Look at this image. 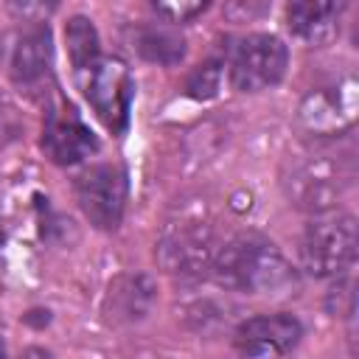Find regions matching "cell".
<instances>
[{
    "label": "cell",
    "instance_id": "1",
    "mask_svg": "<svg viewBox=\"0 0 359 359\" xmlns=\"http://www.w3.org/2000/svg\"><path fill=\"white\" fill-rule=\"evenodd\" d=\"M210 272L219 286L250 294H275L297 283V272L286 255L261 236H233L219 244Z\"/></svg>",
    "mask_w": 359,
    "mask_h": 359
},
{
    "label": "cell",
    "instance_id": "2",
    "mask_svg": "<svg viewBox=\"0 0 359 359\" xmlns=\"http://www.w3.org/2000/svg\"><path fill=\"white\" fill-rule=\"evenodd\" d=\"M351 180H353V168L348 157L320 151V154H306L297 163H292V168L283 177V191L294 208L323 216L337 208Z\"/></svg>",
    "mask_w": 359,
    "mask_h": 359
},
{
    "label": "cell",
    "instance_id": "3",
    "mask_svg": "<svg viewBox=\"0 0 359 359\" xmlns=\"http://www.w3.org/2000/svg\"><path fill=\"white\" fill-rule=\"evenodd\" d=\"M300 266L314 278H337L356 258V219L351 213H323L306 224L297 244Z\"/></svg>",
    "mask_w": 359,
    "mask_h": 359
},
{
    "label": "cell",
    "instance_id": "4",
    "mask_svg": "<svg viewBox=\"0 0 359 359\" xmlns=\"http://www.w3.org/2000/svg\"><path fill=\"white\" fill-rule=\"evenodd\" d=\"M76 79L101 123L112 132H123L135 101V79L129 65L118 56H101Z\"/></svg>",
    "mask_w": 359,
    "mask_h": 359
},
{
    "label": "cell",
    "instance_id": "5",
    "mask_svg": "<svg viewBox=\"0 0 359 359\" xmlns=\"http://www.w3.org/2000/svg\"><path fill=\"white\" fill-rule=\"evenodd\" d=\"M129 182L121 165L95 163L76 177V202L98 230H115L123 219Z\"/></svg>",
    "mask_w": 359,
    "mask_h": 359
},
{
    "label": "cell",
    "instance_id": "6",
    "mask_svg": "<svg viewBox=\"0 0 359 359\" xmlns=\"http://www.w3.org/2000/svg\"><path fill=\"white\" fill-rule=\"evenodd\" d=\"M289 65L286 45L272 34L244 36L230 56V81L238 93H261L275 87Z\"/></svg>",
    "mask_w": 359,
    "mask_h": 359
},
{
    "label": "cell",
    "instance_id": "7",
    "mask_svg": "<svg viewBox=\"0 0 359 359\" xmlns=\"http://www.w3.org/2000/svg\"><path fill=\"white\" fill-rule=\"evenodd\" d=\"M216 236L210 224L199 219H182L177 224H168L157 241V264L182 278H196L205 269H210V261L216 255Z\"/></svg>",
    "mask_w": 359,
    "mask_h": 359
},
{
    "label": "cell",
    "instance_id": "8",
    "mask_svg": "<svg viewBox=\"0 0 359 359\" xmlns=\"http://www.w3.org/2000/svg\"><path fill=\"white\" fill-rule=\"evenodd\" d=\"M297 121L311 135H339L351 129L356 121V81L342 79L311 90L297 107Z\"/></svg>",
    "mask_w": 359,
    "mask_h": 359
},
{
    "label": "cell",
    "instance_id": "9",
    "mask_svg": "<svg viewBox=\"0 0 359 359\" xmlns=\"http://www.w3.org/2000/svg\"><path fill=\"white\" fill-rule=\"evenodd\" d=\"M303 337V325L292 314H261L244 320L236 334V351L241 359H280L297 348Z\"/></svg>",
    "mask_w": 359,
    "mask_h": 359
},
{
    "label": "cell",
    "instance_id": "10",
    "mask_svg": "<svg viewBox=\"0 0 359 359\" xmlns=\"http://www.w3.org/2000/svg\"><path fill=\"white\" fill-rule=\"evenodd\" d=\"M98 149L93 129L70 104H56L42 126V151L56 165H76Z\"/></svg>",
    "mask_w": 359,
    "mask_h": 359
},
{
    "label": "cell",
    "instance_id": "11",
    "mask_svg": "<svg viewBox=\"0 0 359 359\" xmlns=\"http://www.w3.org/2000/svg\"><path fill=\"white\" fill-rule=\"evenodd\" d=\"M50 31L48 25H34L25 34H20L14 50H11V79L28 93H36L50 79Z\"/></svg>",
    "mask_w": 359,
    "mask_h": 359
},
{
    "label": "cell",
    "instance_id": "12",
    "mask_svg": "<svg viewBox=\"0 0 359 359\" xmlns=\"http://www.w3.org/2000/svg\"><path fill=\"white\" fill-rule=\"evenodd\" d=\"M157 289L146 275H121L109 283L104 311L112 323H135L143 320L154 306Z\"/></svg>",
    "mask_w": 359,
    "mask_h": 359
},
{
    "label": "cell",
    "instance_id": "13",
    "mask_svg": "<svg viewBox=\"0 0 359 359\" xmlns=\"http://www.w3.org/2000/svg\"><path fill=\"white\" fill-rule=\"evenodd\" d=\"M342 6L337 3H289L286 6V25L289 31L309 42V45H323L334 39L337 34V20H339Z\"/></svg>",
    "mask_w": 359,
    "mask_h": 359
},
{
    "label": "cell",
    "instance_id": "14",
    "mask_svg": "<svg viewBox=\"0 0 359 359\" xmlns=\"http://www.w3.org/2000/svg\"><path fill=\"white\" fill-rule=\"evenodd\" d=\"M65 42H67V56L70 65L79 73H84L90 65H95L101 59V42H98V31L93 25V20L76 14L67 20L65 25Z\"/></svg>",
    "mask_w": 359,
    "mask_h": 359
},
{
    "label": "cell",
    "instance_id": "15",
    "mask_svg": "<svg viewBox=\"0 0 359 359\" xmlns=\"http://www.w3.org/2000/svg\"><path fill=\"white\" fill-rule=\"evenodd\" d=\"M135 48L149 62H160V65H174L185 56V39L180 34H174L168 28H157V25L137 28L135 31Z\"/></svg>",
    "mask_w": 359,
    "mask_h": 359
},
{
    "label": "cell",
    "instance_id": "16",
    "mask_svg": "<svg viewBox=\"0 0 359 359\" xmlns=\"http://www.w3.org/2000/svg\"><path fill=\"white\" fill-rule=\"evenodd\" d=\"M219 81H222V62L219 59H208L205 65H199L191 79H188V93L194 98H210L216 95L219 90Z\"/></svg>",
    "mask_w": 359,
    "mask_h": 359
},
{
    "label": "cell",
    "instance_id": "17",
    "mask_svg": "<svg viewBox=\"0 0 359 359\" xmlns=\"http://www.w3.org/2000/svg\"><path fill=\"white\" fill-rule=\"evenodd\" d=\"M20 132H22V118H20L17 107L6 95H0V149L14 143L20 137Z\"/></svg>",
    "mask_w": 359,
    "mask_h": 359
},
{
    "label": "cell",
    "instance_id": "18",
    "mask_svg": "<svg viewBox=\"0 0 359 359\" xmlns=\"http://www.w3.org/2000/svg\"><path fill=\"white\" fill-rule=\"evenodd\" d=\"M151 8L165 22H188L191 17L202 14L208 8V3H154Z\"/></svg>",
    "mask_w": 359,
    "mask_h": 359
},
{
    "label": "cell",
    "instance_id": "19",
    "mask_svg": "<svg viewBox=\"0 0 359 359\" xmlns=\"http://www.w3.org/2000/svg\"><path fill=\"white\" fill-rule=\"evenodd\" d=\"M20 359H53V353L48 348H39V345H31L20 353Z\"/></svg>",
    "mask_w": 359,
    "mask_h": 359
},
{
    "label": "cell",
    "instance_id": "20",
    "mask_svg": "<svg viewBox=\"0 0 359 359\" xmlns=\"http://www.w3.org/2000/svg\"><path fill=\"white\" fill-rule=\"evenodd\" d=\"M0 359H8V356H6V345H3V339H0Z\"/></svg>",
    "mask_w": 359,
    "mask_h": 359
},
{
    "label": "cell",
    "instance_id": "21",
    "mask_svg": "<svg viewBox=\"0 0 359 359\" xmlns=\"http://www.w3.org/2000/svg\"><path fill=\"white\" fill-rule=\"evenodd\" d=\"M0 244H3V222H0Z\"/></svg>",
    "mask_w": 359,
    "mask_h": 359
}]
</instances>
